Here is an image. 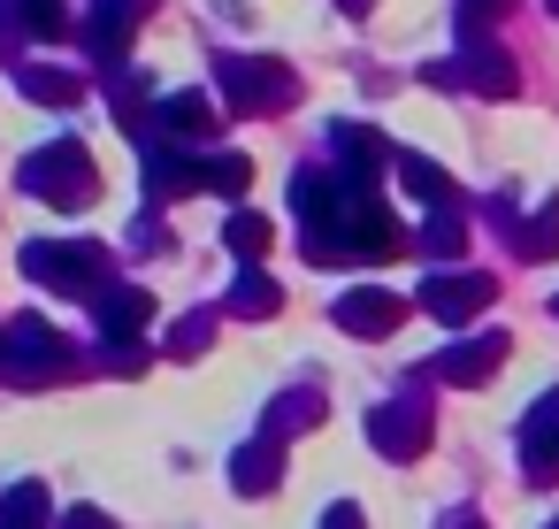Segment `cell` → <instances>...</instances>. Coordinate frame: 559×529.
I'll use <instances>...</instances> for the list:
<instances>
[{
  "label": "cell",
  "mask_w": 559,
  "mask_h": 529,
  "mask_svg": "<svg viewBox=\"0 0 559 529\" xmlns=\"http://www.w3.org/2000/svg\"><path fill=\"white\" fill-rule=\"evenodd\" d=\"M368 430H376V445H391V452H414V445H421V407H414V399H399V407H383Z\"/></svg>",
  "instance_id": "obj_1"
},
{
  "label": "cell",
  "mask_w": 559,
  "mask_h": 529,
  "mask_svg": "<svg viewBox=\"0 0 559 529\" xmlns=\"http://www.w3.org/2000/svg\"><path fill=\"white\" fill-rule=\"evenodd\" d=\"M483 299H490V277H452V284L437 277V284H429V307H437V315H467V307H483Z\"/></svg>",
  "instance_id": "obj_2"
},
{
  "label": "cell",
  "mask_w": 559,
  "mask_h": 529,
  "mask_svg": "<svg viewBox=\"0 0 559 529\" xmlns=\"http://www.w3.org/2000/svg\"><path fill=\"white\" fill-rule=\"evenodd\" d=\"M337 315H345L353 330H391V322H399V307H391V299H376V292H360V299H345Z\"/></svg>",
  "instance_id": "obj_3"
},
{
  "label": "cell",
  "mask_w": 559,
  "mask_h": 529,
  "mask_svg": "<svg viewBox=\"0 0 559 529\" xmlns=\"http://www.w3.org/2000/svg\"><path fill=\"white\" fill-rule=\"evenodd\" d=\"M253 483H276V445H261V452L238 460V491H253Z\"/></svg>",
  "instance_id": "obj_4"
},
{
  "label": "cell",
  "mask_w": 559,
  "mask_h": 529,
  "mask_svg": "<svg viewBox=\"0 0 559 529\" xmlns=\"http://www.w3.org/2000/svg\"><path fill=\"white\" fill-rule=\"evenodd\" d=\"M230 246H238V254H253V246H269V223H253V215H238V231H230Z\"/></svg>",
  "instance_id": "obj_5"
},
{
  "label": "cell",
  "mask_w": 559,
  "mask_h": 529,
  "mask_svg": "<svg viewBox=\"0 0 559 529\" xmlns=\"http://www.w3.org/2000/svg\"><path fill=\"white\" fill-rule=\"evenodd\" d=\"M536 223H559V200H551V208H544V215H536ZM521 246H528V254H544V246H551V231H528V238H521Z\"/></svg>",
  "instance_id": "obj_6"
},
{
  "label": "cell",
  "mask_w": 559,
  "mask_h": 529,
  "mask_svg": "<svg viewBox=\"0 0 559 529\" xmlns=\"http://www.w3.org/2000/svg\"><path fill=\"white\" fill-rule=\"evenodd\" d=\"M551 9H559V0H551Z\"/></svg>",
  "instance_id": "obj_7"
},
{
  "label": "cell",
  "mask_w": 559,
  "mask_h": 529,
  "mask_svg": "<svg viewBox=\"0 0 559 529\" xmlns=\"http://www.w3.org/2000/svg\"><path fill=\"white\" fill-rule=\"evenodd\" d=\"M551 529H559V521H551Z\"/></svg>",
  "instance_id": "obj_8"
}]
</instances>
